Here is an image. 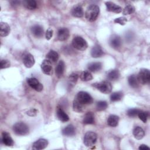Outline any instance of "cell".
Here are the masks:
<instances>
[{
    "instance_id": "d6a6232c",
    "label": "cell",
    "mask_w": 150,
    "mask_h": 150,
    "mask_svg": "<svg viewBox=\"0 0 150 150\" xmlns=\"http://www.w3.org/2000/svg\"><path fill=\"white\" fill-rule=\"evenodd\" d=\"M135 11L134 6L131 4L127 5L122 11V14L124 15H128L132 14Z\"/></svg>"
},
{
    "instance_id": "cb8c5ba5",
    "label": "cell",
    "mask_w": 150,
    "mask_h": 150,
    "mask_svg": "<svg viewBox=\"0 0 150 150\" xmlns=\"http://www.w3.org/2000/svg\"><path fill=\"white\" fill-rule=\"evenodd\" d=\"M47 60L50 62H56L59 59V54L53 50H50L46 54Z\"/></svg>"
},
{
    "instance_id": "603a6c76",
    "label": "cell",
    "mask_w": 150,
    "mask_h": 150,
    "mask_svg": "<svg viewBox=\"0 0 150 150\" xmlns=\"http://www.w3.org/2000/svg\"><path fill=\"white\" fill-rule=\"evenodd\" d=\"M119 117L116 115H110L107 119V124L110 127H115L118 125Z\"/></svg>"
},
{
    "instance_id": "52a82bcc",
    "label": "cell",
    "mask_w": 150,
    "mask_h": 150,
    "mask_svg": "<svg viewBox=\"0 0 150 150\" xmlns=\"http://www.w3.org/2000/svg\"><path fill=\"white\" fill-rule=\"evenodd\" d=\"M94 86L103 94H109L112 90V86L111 83L107 81L94 84Z\"/></svg>"
},
{
    "instance_id": "ab89813d",
    "label": "cell",
    "mask_w": 150,
    "mask_h": 150,
    "mask_svg": "<svg viewBox=\"0 0 150 150\" xmlns=\"http://www.w3.org/2000/svg\"><path fill=\"white\" fill-rule=\"evenodd\" d=\"M10 62L9 60H1V63H0V66H1V69H5V68H8L10 66Z\"/></svg>"
},
{
    "instance_id": "6da1fadb",
    "label": "cell",
    "mask_w": 150,
    "mask_h": 150,
    "mask_svg": "<svg viewBox=\"0 0 150 150\" xmlns=\"http://www.w3.org/2000/svg\"><path fill=\"white\" fill-rule=\"evenodd\" d=\"M100 13V8L96 5H91L88 6L85 12L86 19L90 22H93L96 20Z\"/></svg>"
},
{
    "instance_id": "7402d4cb",
    "label": "cell",
    "mask_w": 150,
    "mask_h": 150,
    "mask_svg": "<svg viewBox=\"0 0 150 150\" xmlns=\"http://www.w3.org/2000/svg\"><path fill=\"white\" fill-rule=\"evenodd\" d=\"M133 135L137 139H141L145 135L144 130L140 127H136L133 129Z\"/></svg>"
},
{
    "instance_id": "2e32d148",
    "label": "cell",
    "mask_w": 150,
    "mask_h": 150,
    "mask_svg": "<svg viewBox=\"0 0 150 150\" xmlns=\"http://www.w3.org/2000/svg\"><path fill=\"white\" fill-rule=\"evenodd\" d=\"M31 32L35 37L40 38L43 35V29L41 26L35 25L31 28Z\"/></svg>"
},
{
    "instance_id": "ba28073f",
    "label": "cell",
    "mask_w": 150,
    "mask_h": 150,
    "mask_svg": "<svg viewBox=\"0 0 150 150\" xmlns=\"http://www.w3.org/2000/svg\"><path fill=\"white\" fill-rule=\"evenodd\" d=\"M27 83L30 87H32L36 91H41L43 88L42 83H40L39 80L36 78L31 77L27 79Z\"/></svg>"
},
{
    "instance_id": "60d3db41",
    "label": "cell",
    "mask_w": 150,
    "mask_h": 150,
    "mask_svg": "<svg viewBox=\"0 0 150 150\" xmlns=\"http://www.w3.org/2000/svg\"><path fill=\"white\" fill-rule=\"evenodd\" d=\"M53 31L52 29H48L46 32V33H45V36H46V39L47 40H50L52 37L53 36Z\"/></svg>"
},
{
    "instance_id": "d590c367",
    "label": "cell",
    "mask_w": 150,
    "mask_h": 150,
    "mask_svg": "<svg viewBox=\"0 0 150 150\" xmlns=\"http://www.w3.org/2000/svg\"><path fill=\"white\" fill-rule=\"evenodd\" d=\"M138 116L141 121H142L144 122H146L148 117V112L140 111L138 114Z\"/></svg>"
},
{
    "instance_id": "9c48e42d",
    "label": "cell",
    "mask_w": 150,
    "mask_h": 150,
    "mask_svg": "<svg viewBox=\"0 0 150 150\" xmlns=\"http://www.w3.org/2000/svg\"><path fill=\"white\" fill-rule=\"evenodd\" d=\"M41 69L42 71L46 75L50 76L53 73V69L51 62L47 59L44 60L41 64Z\"/></svg>"
},
{
    "instance_id": "f35d334b",
    "label": "cell",
    "mask_w": 150,
    "mask_h": 150,
    "mask_svg": "<svg viewBox=\"0 0 150 150\" xmlns=\"http://www.w3.org/2000/svg\"><path fill=\"white\" fill-rule=\"evenodd\" d=\"M127 21V19L125 17H120L118 18H116L114 20V22L117 23H119L121 25H124Z\"/></svg>"
},
{
    "instance_id": "4fadbf2b",
    "label": "cell",
    "mask_w": 150,
    "mask_h": 150,
    "mask_svg": "<svg viewBox=\"0 0 150 150\" xmlns=\"http://www.w3.org/2000/svg\"><path fill=\"white\" fill-rule=\"evenodd\" d=\"M69 35V30L67 28H60L57 32V39L60 41H64L68 39Z\"/></svg>"
},
{
    "instance_id": "7a4b0ae2",
    "label": "cell",
    "mask_w": 150,
    "mask_h": 150,
    "mask_svg": "<svg viewBox=\"0 0 150 150\" xmlns=\"http://www.w3.org/2000/svg\"><path fill=\"white\" fill-rule=\"evenodd\" d=\"M13 131L18 135H25L29 133V129L28 126L24 122H16L13 126Z\"/></svg>"
},
{
    "instance_id": "7bdbcfd3",
    "label": "cell",
    "mask_w": 150,
    "mask_h": 150,
    "mask_svg": "<svg viewBox=\"0 0 150 150\" xmlns=\"http://www.w3.org/2000/svg\"><path fill=\"white\" fill-rule=\"evenodd\" d=\"M139 149L140 150H145V149H149V147L145 144H142L139 146Z\"/></svg>"
},
{
    "instance_id": "74e56055",
    "label": "cell",
    "mask_w": 150,
    "mask_h": 150,
    "mask_svg": "<svg viewBox=\"0 0 150 150\" xmlns=\"http://www.w3.org/2000/svg\"><path fill=\"white\" fill-rule=\"evenodd\" d=\"M79 77V76L78 74H77L76 73H73L71 74H70V76L69 77V79L71 82L75 83L77 82Z\"/></svg>"
},
{
    "instance_id": "836d02e7",
    "label": "cell",
    "mask_w": 150,
    "mask_h": 150,
    "mask_svg": "<svg viewBox=\"0 0 150 150\" xmlns=\"http://www.w3.org/2000/svg\"><path fill=\"white\" fill-rule=\"evenodd\" d=\"M122 97V93L120 91L114 92L110 96V100L111 101H117L121 100Z\"/></svg>"
},
{
    "instance_id": "7c38bea8",
    "label": "cell",
    "mask_w": 150,
    "mask_h": 150,
    "mask_svg": "<svg viewBox=\"0 0 150 150\" xmlns=\"http://www.w3.org/2000/svg\"><path fill=\"white\" fill-rule=\"evenodd\" d=\"M105 4L107 7V10L109 12H112L115 13H119L122 11V8L114 2L108 1L106 2Z\"/></svg>"
},
{
    "instance_id": "484cf974",
    "label": "cell",
    "mask_w": 150,
    "mask_h": 150,
    "mask_svg": "<svg viewBox=\"0 0 150 150\" xmlns=\"http://www.w3.org/2000/svg\"><path fill=\"white\" fill-rule=\"evenodd\" d=\"M62 133L64 135L70 137L75 134V128L72 125H68L62 130Z\"/></svg>"
},
{
    "instance_id": "44dd1931",
    "label": "cell",
    "mask_w": 150,
    "mask_h": 150,
    "mask_svg": "<svg viewBox=\"0 0 150 150\" xmlns=\"http://www.w3.org/2000/svg\"><path fill=\"white\" fill-rule=\"evenodd\" d=\"M57 116L60 121L63 122H67L69 120V117L68 115L61 108H58L57 110Z\"/></svg>"
},
{
    "instance_id": "3957f363",
    "label": "cell",
    "mask_w": 150,
    "mask_h": 150,
    "mask_svg": "<svg viewBox=\"0 0 150 150\" xmlns=\"http://www.w3.org/2000/svg\"><path fill=\"white\" fill-rule=\"evenodd\" d=\"M72 45L75 49L81 51L86 50L88 46L86 40L80 36H76L73 38L72 40Z\"/></svg>"
},
{
    "instance_id": "5b68a950",
    "label": "cell",
    "mask_w": 150,
    "mask_h": 150,
    "mask_svg": "<svg viewBox=\"0 0 150 150\" xmlns=\"http://www.w3.org/2000/svg\"><path fill=\"white\" fill-rule=\"evenodd\" d=\"M138 81L142 84H148L150 81V71L147 69H140L137 76Z\"/></svg>"
},
{
    "instance_id": "30bf717a",
    "label": "cell",
    "mask_w": 150,
    "mask_h": 150,
    "mask_svg": "<svg viewBox=\"0 0 150 150\" xmlns=\"http://www.w3.org/2000/svg\"><path fill=\"white\" fill-rule=\"evenodd\" d=\"M48 145V141L46 139L40 138L36 141L32 145V148L35 150H40L45 149Z\"/></svg>"
},
{
    "instance_id": "ac0fdd59",
    "label": "cell",
    "mask_w": 150,
    "mask_h": 150,
    "mask_svg": "<svg viewBox=\"0 0 150 150\" xmlns=\"http://www.w3.org/2000/svg\"><path fill=\"white\" fill-rule=\"evenodd\" d=\"M71 13L74 17L81 18L84 15V12L82 7L80 5H75L71 9Z\"/></svg>"
},
{
    "instance_id": "e0dca14e",
    "label": "cell",
    "mask_w": 150,
    "mask_h": 150,
    "mask_svg": "<svg viewBox=\"0 0 150 150\" xmlns=\"http://www.w3.org/2000/svg\"><path fill=\"white\" fill-rule=\"evenodd\" d=\"M103 54H104L103 50H102L101 47L98 45H95L91 50V55L93 57H94V58L100 57L102 56Z\"/></svg>"
},
{
    "instance_id": "83f0119b",
    "label": "cell",
    "mask_w": 150,
    "mask_h": 150,
    "mask_svg": "<svg viewBox=\"0 0 150 150\" xmlns=\"http://www.w3.org/2000/svg\"><path fill=\"white\" fill-rule=\"evenodd\" d=\"M102 67V64L100 62H93L88 64L87 69L91 71L96 72L101 70Z\"/></svg>"
},
{
    "instance_id": "8fae6325",
    "label": "cell",
    "mask_w": 150,
    "mask_h": 150,
    "mask_svg": "<svg viewBox=\"0 0 150 150\" xmlns=\"http://www.w3.org/2000/svg\"><path fill=\"white\" fill-rule=\"evenodd\" d=\"M23 63L26 67H32L35 63V60L33 55L29 53H26L23 57Z\"/></svg>"
},
{
    "instance_id": "f1b7e54d",
    "label": "cell",
    "mask_w": 150,
    "mask_h": 150,
    "mask_svg": "<svg viewBox=\"0 0 150 150\" xmlns=\"http://www.w3.org/2000/svg\"><path fill=\"white\" fill-rule=\"evenodd\" d=\"M128 81L130 86L133 88H136L139 85V81L137 77V76L135 74H132L129 76L128 78Z\"/></svg>"
},
{
    "instance_id": "1f68e13d",
    "label": "cell",
    "mask_w": 150,
    "mask_h": 150,
    "mask_svg": "<svg viewBox=\"0 0 150 150\" xmlns=\"http://www.w3.org/2000/svg\"><path fill=\"white\" fill-rule=\"evenodd\" d=\"M80 77L82 81H90L93 79V76L91 73L88 71H82L80 75Z\"/></svg>"
},
{
    "instance_id": "8d00e7d4",
    "label": "cell",
    "mask_w": 150,
    "mask_h": 150,
    "mask_svg": "<svg viewBox=\"0 0 150 150\" xmlns=\"http://www.w3.org/2000/svg\"><path fill=\"white\" fill-rule=\"evenodd\" d=\"M139 111H140V110H139L137 108H131L128 110L127 115L130 117H134L138 115V114Z\"/></svg>"
},
{
    "instance_id": "e575fe53",
    "label": "cell",
    "mask_w": 150,
    "mask_h": 150,
    "mask_svg": "<svg viewBox=\"0 0 150 150\" xmlns=\"http://www.w3.org/2000/svg\"><path fill=\"white\" fill-rule=\"evenodd\" d=\"M108 106L107 103L105 101H100L97 103L96 108L98 111H103L107 108Z\"/></svg>"
},
{
    "instance_id": "d4e9b609",
    "label": "cell",
    "mask_w": 150,
    "mask_h": 150,
    "mask_svg": "<svg viewBox=\"0 0 150 150\" xmlns=\"http://www.w3.org/2000/svg\"><path fill=\"white\" fill-rule=\"evenodd\" d=\"M73 109L77 112H82L84 110V104L81 103L77 99H75L73 102Z\"/></svg>"
},
{
    "instance_id": "9a60e30c",
    "label": "cell",
    "mask_w": 150,
    "mask_h": 150,
    "mask_svg": "<svg viewBox=\"0 0 150 150\" xmlns=\"http://www.w3.org/2000/svg\"><path fill=\"white\" fill-rule=\"evenodd\" d=\"M2 142L6 146H12L13 144V141L9 134L6 132H4L2 134Z\"/></svg>"
},
{
    "instance_id": "b9f144b4",
    "label": "cell",
    "mask_w": 150,
    "mask_h": 150,
    "mask_svg": "<svg viewBox=\"0 0 150 150\" xmlns=\"http://www.w3.org/2000/svg\"><path fill=\"white\" fill-rule=\"evenodd\" d=\"M38 112V111L35 109V108H32L30 110H29L28 112H27V114L29 116H31V117H33V116H35L36 115Z\"/></svg>"
},
{
    "instance_id": "d6986e66",
    "label": "cell",
    "mask_w": 150,
    "mask_h": 150,
    "mask_svg": "<svg viewBox=\"0 0 150 150\" xmlns=\"http://www.w3.org/2000/svg\"><path fill=\"white\" fill-rule=\"evenodd\" d=\"M10 26L6 22H1L0 23V35L4 37L8 36L10 33Z\"/></svg>"
},
{
    "instance_id": "277c9868",
    "label": "cell",
    "mask_w": 150,
    "mask_h": 150,
    "mask_svg": "<svg viewBox=\"0 0 150 150\" xmlns=\"http://www.w3.org/2000/svg\"><path fill=\"white\" fill-rule=\"evenodd\" d=\"M97 139V135L96 133L92 131H88L87 132L84 136L83 142L86 146H91L95 144Z\"/></svg>"
},
{
    "instance_id": "ffe728a7",
    "label": "cell",
    "mask_w": 150,
    "mask_h": 150,
    "mask_svg": "<svg viewBox=\"0 0 150 150\" xmlns=\"http://www.w3.org/2000/svg\"><path fill=\"white\" fill-rule=\"evenodd\" d=\"M65 68V64L63 60H60L57 63L55 68V73L57 77H61L63 74Z\"/></svg>"
},
{
    "instance_id": "8992f818",
    "label": "cell",
    "mask_w": 150,
    "mask_h": 150,
    "mask_svg": "<svg viewBox=\"0 0 150 150\" xmlns=\"http://www.w3.org/2000/svg\"><path fill=\"white\" fill-rule=\"evenodd\" d=\"M76 99L83 104H90L93 100L90 94L86 91H80L77 93Z\"/></svg>"
},
{
    "instance_id": "f546056e",
    "label": "cell",
    "mask_w": 150,
    "mask_h": 150,
    "mask_svg": "<svg viewBox=\"0 0 150 150\" xmlns=\"http://www.w3.org/2000/svg\"><path fill=\"white\" fill-rule=\"evenodd\" d=\"M23 6L30 10L35 9L37 8V3L34 0H26L23 2Z\"/></svg>"
},
{
    "instance_id": "4dcf8cb0",
    "label": "cell",
    "mask_w": 150,
    "mask_h": 150,
    "mask_svg": "<svg viewBox=\"0 0 150 150\" xmlns=\"http://www.w3.org/2000/svg\"><path fill=\"white\" fill-rule=\"evenodd\" d=\"M120 73L118 70H111L108 73L107 77L110 80H116L119 79Z\"/></svg>"
},
{
    "instance_id": "4316f807",
    "label": "cell",
    "mask_w": 150,
    "mask_h": 150,
    "mask_svg": "<svg viewBox=\"0 0 150 150\" xmlns=\"http://www.w3.org/2000/svg\"><path fill=\"white\" fill-rule=\"evenodd\" d=\"M83 122L85 124H92L94 123V116L91 112H87L83 120Z\"/></svg>"
},
{
    "instance_id": "5bb4252c",
    "label": "cell",
    "mask_w": 150,
    "mask_h": 150,
    "mask_svg": "<svg viewBox=\"0 0 150 150\" xmlns=\"http://www.w3.org/2000/svg\"><path fill=\"white\" fill-rule=\"evenodd\" d=\"M110 45L115 49H117L120 47L121 45V39L120 36L114 35H112L110 39Z\"/></svg>"
}]
</instances>
